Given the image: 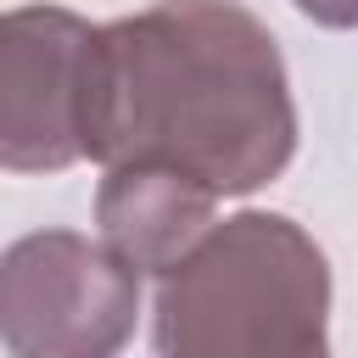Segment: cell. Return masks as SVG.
Returning a JSON list of instances; mask_svg holds the SVG:
<instances>
[{"label": "cell", "instance_id": "obj_1", "mask_svg": "<svg viewBox=\"0 0 358 358\" xmlns=\"http://www.w3.org/2000/svg\"><path fill=\"white\" fill-rule=\"evenodd\" d=\"M296 106L274 34L235 0H157L101 22L84 78V157L157 162L213 196L285 173Z\"/></svg>", "mask_w": 358, "mask_h": 358}, {"label": "cell", "instance_id": "obj_2", "mask_svg": "<svg viewBox=\"0 0 358 358\" xmlns=\"http://www.w3.org/2000/svg\"><path fill=\"white\" fill-rule=\"evenodd\" d=\"M330 263L285 213L213 218L162 274L151 341L168 358H319Z\"/></svg>", "mask_w": 358, "mask_h": 358}, {"label": "cell", "instance_id": "obj_3", "mask_svg": "<svg viewBox=\"0 0 358 358\" xmlns=\"http://www.w3.org/2000/svg\"><path fill=\"white\" fill-rule=\"evenodd\" d=\"M140 313V268L106 241L39 229L0 252V341L17 358H106Z\"/></svg>", "mask_w": 358, "mask_h": 358}, {"label": "cell", "instance_id": "obj_4", "mask_svg": "<svg viewBox=\"0 0 358 358\" xmlns=\"http://www.w3.org/2000/svg\"><path fill=\"white\" fill-rule=\"evenodd\" d=\"M95 22L62 6L0 11V168L62 173L84 162V78Z\"/></svg>", "mask_w": 358, "mask_h": 358}, {"label": "cell", "instance_id": "obj_5", "mask_svg": "<svg viewBox=\"0 0 358 358\" xmlns=\"http://www.w3.org/2000/svg\"><path fill=\"white\" fill-rule=\"evenodd\" d=\"M218 213V196L157 162H112L95 190L101 241L140 274H162Z\"/></svg>", "mask_w": 358, "mask_h": 358}, {"label": "cell", "instance_id": "obj_6", "mask_svg": "<svg viewBox=\"0 0 358 358\" xmlns=\"http://www.w3.org/2000/svg\"><path fill=\"white\" fill-rule=\"evenodd\" d=\"M296 11L324 22V28H352L358 22V0H296Z\"/></svg>", "mask_w": 358, "mask_h": 358}]
</instances>
